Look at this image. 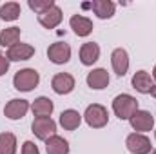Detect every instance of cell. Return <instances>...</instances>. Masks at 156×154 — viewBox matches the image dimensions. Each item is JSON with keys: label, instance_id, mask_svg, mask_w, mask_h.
Instances as JSON below:
<instances>
[{"label": "cell", "instance_id": "cell-1", "mask_svg": "<svg viewBox=\"0 0 156 154\" xmlns=\"http://www.w3.org/2000/svg\"><path fill=\"white\" fill-rule=\"evenodd\" d=\"M113 111L120 120H129L138 111V102L131 94H118L113 102Z\"/></svg>", "mask_w": 156, "mask_h": 154}, {"label": "cell", "instance_id": "cell-2", "mask_svg": "<svg viewBox=\"0 0 156 154\" xmlns=\"http://www.w3.org/2000/svg\"><path fill=\"white\" fill-rule=\"evenodd\" d=\"M38 82H40V75L35 69H22V71H18L15 75V78H13L15 89L16 91H24V93L35 89L38 85Z\"/></svg>", "mask_w": 156, "mask_h": 154}, {"label": "cell", "instance_id": "cell-3", "mask_svg": "<svg viewBox=\"0 0 156 154\" xmlns=\"http://www.w3.org/2000/svg\"><path fill=\"white\" fill-rule=\"evenodd\" d=\"M83 118H85V121H87L89 127H93V129H100V127L107 125L109 114H107V109H105L104 105H100V103H93V105H89V107L85 109Z\"/></svg>", "mask_w": 156, "mask_h": 154}, {"label": "cell", "instance_id": "cell-4", "mask_svg": "<svg viewBox=\"0 0 156 154\" xmlns=\"http://www.w3.org/2000/svg\"><path fill=\"white\" fill-rule=\"evenodd\" d=\"M31 129H33V134H35L38 140L47 142L51 136H55L56 123H55L49 116H42V118H35V120H33Z\"/></svg>", "mask_w": 156, "mask_h": 154}, {"label": "cell", "instance_id": "cell-5", "mask_svg": "<svg viewBox=\"0 0 156 154\" xmlns=\"http://www.w3.org/2000/svg\"><path fill=\"white\" fill-rule=\"evenodd\" d=\"M125 145H127V149L133 154H149L151 152V142H149V138L144 136V134H138V132L129 134Z\"/></svg>", "mask_w": 156, "mask_h": 154}, {"label": "cell", "instance_id": "cell-6", "mask_svg": "<svg viewBox=\"0 0 156 154\" xmlns=\"http://www.w3.org/2000/svg\"><path fill=\"white\" fill-rule=\"evenodd\" d=\"M47 56L53 64H67L71 58V47L64 42H56V44L49 45Z\"/></svg>", "mask_w": 156, "mask_h": 154}, {"label": "cell", "instance_id": "cell-7", "mask_svg": "<svg viewBox=\"0 0 156 154\" xmlns=\"http://www.w3.org/2000/svg\"><path fill=\"white\" fill-rule=\"evenodd\" d=\"M131 125L134 131H140V132H145V131H151L153 125H154V118L149 111H136L134 114L129 118Z\"/></svg>", "mask_w": 156, "mask_h": 154}, {"label": "cell", "instance_id": "cell-8", "mask_svg": "<svg viewBox=\"0 0 156 154\" xmlns=\"http://www.w3.org/2000/svg\"><path fill=\"white\" fill-rule=\"evenodd\" d=\"M51 87L58 94H69L75 89V78L71 76L69 73H58L56 76L53 78Z\"/></svg>", "mask_w": 156, "mask_h": 154}, {"label": "cell", "instance_id": "cell-9", "mask_svg": "<svg viewBox=\"0 0 156 154\" xmlns=\"http://www.w3.org/2000/svg\"><path fill=\"white\" fill-rule=\"evenodd\" d=\"M27 109H29V103L26 100H11V102L5 103L4 114L7 116L9 120H20V118L26 116Z\"/></svg>", "mask_w": 156, "mask_h": 154}, {"label": "cell", "instance_id": "cell-10", "mask_svg": "<svg viewBox=\"0 0 156 154\" xmlns=\"http://www.w3.org/2000/svg\"><path fill=\"white\" fill-rule=\"evenodd\" d=\"M38 22L44 26V27H47V29L56 27V26L62 22V9H60L58 5L49 7L47 11H44V13L38 15Z\"/></svg>", "mask_w": 156, "mask_h": 154}, {"label": "cell", "instance_id": "cell-11", "mask_svg": "<svg viewBox=\"0 0 156 154\" xmlns=\"http://www.w3.org/2000/svg\"><path fill=\"white\" fill-rule=\"evenodd\" d=\"M35 54V47L29 44H15L13 47H9L7 51V58L9 62H20V60H29Z\"/></svg>", "mask_w": 156, "mask_h": 154}, {"label": "cell", "instance_id": "cell-12", "mask_svg": "<svg viewBox=\"0 0 156 154\" xmlns=\"http://www.w3.org/2000/svg\"><path fill=\"white\" fill-rule=\"evenodd\" d=\"M111 64H113V69L118 76H123L129 69V56H127V51L125 49H115L113 54H111Z\"/></svg>", "mask_w": 156, "mask_h": 154}, {"label": "cell", "instance_id": "cell-13", "mask_svg": "<svg viewBox=\"0 0 156 154\" xmlns=\"http://www.w3.org/2000/svg\"><path fill=\"white\" fill-rule=\"evenodd\" d=\"M100 58V47L94 42H87L80 47V60L83 65H93Z\"/></svg>", "mask_w": 156, "mask_h": 154}, {"label": "cell", "instance_id": "cell-14", "mask_svg": "<svg viewBox=\"0 0 156 154\" xmlns=\"http://www.w3.org/2000/svg\"><path fill=\"white\" fill-rule=\"evenodd\" d=\"M83 7H91L98 18H111L115 15V4L111 0H94L93 4H83Z\"/></svg>", "mask_w": 156, "mask_h": 154}, {"label": "cell", "instance_id": "cell-15", "mask_svg": "<svg viewBox=\"0 0 156 154\" xmlns=\"http://www.w3.org/2000/svg\"><path fill=\"white\" fill-rule=\"evenodd\" d=\"M133 87H134L138 93L147 94V93H151V89L154 87V83H153V78H151V75H149L147 71H138V73L133 76Z\"/></svg>", "mask_w": 156, "mask_h": 154}, {"label": "cell", "instance_id": "cell-16", "mask_svg": "<svg viewBox=\"0 0 156 154\" xmlns=\"http://www.w3.org/2000/svg\"><path fill=\"white\" fill-rule=\"evenodd\" d=\"M69 24H71V29L76 33L78 37H87V35L93 31V22H91L89 18L82 16V15H75V16H71Z\"/></svg>", "mask_w": 156, "mask_h": 154}, {"label": "cell", "instance_id": "cell-17", "mask_svg": "<svg viewBox=\"0 0 156 154\" xmlns=\"http://www.w3.org/2000/svg\"><path fill=\"white\" fill-rule=\"evenodd\" d=\"M109 83V75L105 69H93L87 75V85L91 89H105Z\"/></svg>", "mask_w": 156, "mask_h": 154}, {"label": "cell", "instance_id": "cell-18", "mask_svg": "<svg viewBox=\"0 0 156 154\" xmlns=\"http://www.w3.org/2000/svg\"><path fill=\"white\" fill-rule=\"evenodd\" d=\"M45 151L47 154H69V143L62 136H51L45 142Z\"/></svg>", "mask_w": 156, "mask_h": 154}, {"label": "cell", "instance_id": "cell-19", "mask_svg": "<svg viewBox=\"0 0 156 154\" xmlns=\"http://www.w3.org/2000/svg\"><path fill=\"white\" fill-rule=\"evenodd\" d=\"M80 121H82V116L78 114V111H75V109H67V111H64L60 114V125L66 131H75V129H78Z\"/></svg>", "mask_w": 156, "mask_h": 154}, {"label": "cell", "instance_id": "cell-20", "mask_svg": "<svg viewBox=\"0 0 156 154\" xmlns=\"http://www.w3.org/2000/svg\"><path fill=\"white\" fill-rule=\"evenodd\" d=\"M31 109H33V114L37 116V118L49 116L53 113V102H51L49 98H45V96H40V98H37V100L33 102Z\"/></svg>", "mask_w": 156, "mask_h": 154}, {"label": "cell", "instance_id": "cell-21", "mask_svg": "<svg viewBox=\"0 0 156 154\" xmlns=\"http://www.w3.org/2000/svg\"><path fill=\"white\" fill-rule=\"evenodd\" d=\"M20 38V27H7V29H2L0 31V45H7V47H13L15 44H18Z\"/></svg>", "mask_w": 156, "mask_h": 154}, {"label": "cell", "instance_id": "cell-22", "mask_svg": "<svg viewBox=\"0 0 156 154\" xmlns=\"http://www.w3.org/2000/svg\"><path fill=\"white\" fill-rule=\"evenodd\" d=\"M16 152V138L11 132L0 134V154H15Z\"/></svg>", "mask_w": 156, "mask_h": 154}, {"label": "cell", "instance_id": "cell-23", "mask_svg": "<svg viewBox=\"0 0 156 154\" xmlns=\"http://www.w3.org/2000/svg\"><path fill=\"white\" fill-rule=\"evenodd\" d=\"M20 15V5L16 2H7L0 7V18L5 20V22H11V20H16Z\"/></svg>", "mask_w": 156, "mask_h": 154}, {"label": "cell", "instance_id": "cell-24", "mask_svg": "<svg viewBox=\"0 0 156 154\" xmlns=\"http://www.w3.org/2000/svg\"><path fill=\"white\" fill-rule=\"evenodd\" d=\"M29 4V7L33 9V11H37V13H44V11H47L49 7H53L55 5V2L53 0H29L27 2Z\"/></svg>", "mask_w": 156, "mask_h": 154}, {"label": "cell", "instance_id": "cell-25", "mask_svg": "<svg viewBox=\"0 0 156 154\" xmlns=\"http://www.w3.org/2000/svg\"><path fill=\"white\" fill-rule=\"evenodd\" d=\"M22 154H40V152H38V147L33 142H26L24 147H22Z\"/></svg>", "mask_w": 156, "mask_h": 154}, {"label": "cell", "instance_id": "cell-26", "mask_svg": "<svg viewBox=\"0 0 156 154\" xmlns=\"http://www.w3.org/2000/svg\"><path fill=\"white\" fill-rule=\"evenodd\" d=\"M7 69H9V58H7L4 53H0V76L5 75Z\"/></svg>", "mask_w": 156, "mask_h": 154}, {"label": "cell", "instance_id": "cell-27", "mask_svg": "<svg viewBox=\"0 0 156 154\" xmlns=\"http://www.w3.org/2000/svg\"><path fill=\"white\" fill-rule=\"evenodd\" d=\"M151 94H153V96H154V98H156V85H154V87H153V89H151Z\"/></svg>", "mask_w": 156, "mask_h": 154}, {"label": "cell", "instance_id": "cell-28", "mask_svg": "<svg viewBox=\"0 0 156 154\" xmlns=\"http://www.w3.org/2000/svg\"><path fill=\"white\" fill-rule=\"evenodd\" d=\"M153 78L156 80V65H154V69H153Z\"/></svg>", "mask_w": 156, "mask_h": 154}, {"label": "cell", "instance_id": "cell-29", "mask_svg": "<svg viewBox=\"0 0 156 154\" xmlns=\"http://www.w3.org/2000/svg\"><path fill=\"white\" fill-rule=\"evenodd\" d=\"M151 154H156V152H151Z\"/></svg>", "mask_w": 156, "mask_h": 154}]
</instances>
